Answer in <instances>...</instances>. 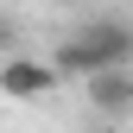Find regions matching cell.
Returning <instances> with one entry per match:
<instances>
[{
  "label": "cell",
  "mask_w": 133,
  "mask_h": 133,
  "mask_svg": "<svg viewBox=\"0 0 133 133\" xmlns=\"http://www.w3.org/2000/svg\"><path fill=\"white\" fill-rule=\"evenodd\" d=\"M13 51H25V38H19V19H6V13H0V57H13Z\"/></svg>",
  "instance_id": "obj_3"
},
{
  "label": "cell",
  "mask_w": 133,
  "mask_h": 133,
  "mask_svg": "<svg viewBox=\"0 0 133 133\" xmlns=\"http://www.w3.org/2000/svg\"><path fill=\"white\" fill-rule=\"evenodd\" d=\"M57 63H51V51L44 57H32V51H13V57H0V95H6V102H51L57 95Z\"/></svg>",
  "instance_id": "obj_1"
},
{
  "label": "cell",
  "mask_w": 133,
  "mask_h": 133,
  "mask_svg": "<svg viewBox=\"0 0 133 133\" xmlns=\"http://www.w3.org/2000/svg\"><path fill=\"white\" fill-rule=\"evenodd\" d=\"M89 133H121V121H102V114H89Z\"/></svg>",
  "instance_id": "obj_4"
},
{
  "label": "cell",
  "mask_w": 133,
  "mask_h": 133,
  "mask_svg": "<svg viewBox=\"0 0 133 133\" xmlns=\"http://www.w3.org/2000/svg\"><path fill=\"white\" fill-rule=\"evenodd\" d=\"M82 89V108L102 114V121H133V63H114V70H95L89 82H76Z\"/></svg>",
  "instance_id": "obj_2"
}]
</instances>
